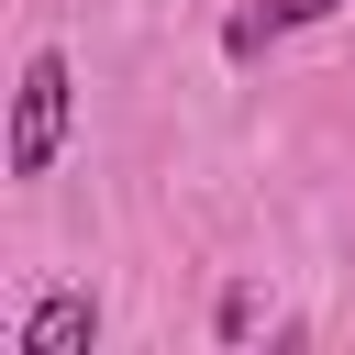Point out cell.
I'll return each instance as SVG.
<instances>
[{
	"instance_id": "2",
	"label": "cell",
	"mask_w": 355,
	"mask_h": 355,
	"mask_svg": "<svg viewBox=\"0 0 355 355\" xmlns=\"http://www.w3.org/2000/svg\"><path fill=\"white\" fill-rule=\"evenodd\" d=\"M333 11H344V0H244V11L222 22V55H233V67H266V55L288 44V33L333 22Z\"/></svg>"
},
{
	"instance_id": "4",
	"label": "cell",
	"mask_w": 355,
	"mask_h": 355,
	"mask_svg": "<svg viewBox=\"0 0 355 355\" xmlns=\"http://www.w3.org/2000/svg\"><path fill=\"white\" fill-rule=\"evenodd\" d=\"M211 333L244 344V333H255V288H222V300H211Z\"/></svg>"
},
{
	"instance_id": "3",
	"label": "cell",
	"mask_w": 355,
	"mask_h": 355,
	"mask_svg": "<svg viewBox=\"0 0 355 355\" xmlns=\"http://www.w3.org/2000/svg\"><path fill=\"white\" fill-rule=\"evenodd\" d=\"M11 344H22V355H89V344H100V300H89V288H44Z\"/></svg>"
},
{
	"instance_id": "1",
	"label": "cell",
	"mask_w": 355,
	"mask_h": 355,
	"mask_svg": "<svg viewBox=\"0 0 355 355\" xmlns=\"http://www.w3.org/2000/svg\"><path fill=\"white\" fill-rule=\"evenodd\" d=\"M67 133H78V78H67L55 44H33L22 78H11V144H0V166H11V178H55Z\"/></svg>"
}]
</instances>
